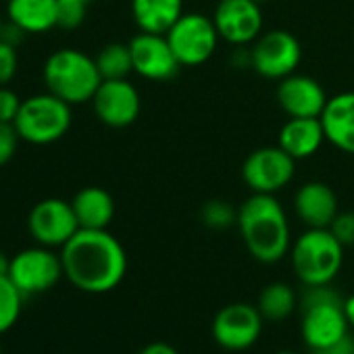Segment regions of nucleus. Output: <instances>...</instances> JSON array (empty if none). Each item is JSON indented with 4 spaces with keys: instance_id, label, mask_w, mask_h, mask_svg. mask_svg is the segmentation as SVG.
Returning <instances> with one entry per match:
<instances>
[{
    "instance_id": "1",
    "label": "nucleus",
    "mask_w": 354,
    "mask_h": 354,
    "mask_svg": "<svg viewBox=\"0 0 354 354\" xmlns=\"http://www.w3.org/2000/svg\"><path fill=\"white\" fill-rule=\"evenodd\" d=\"M61 261L69 283L88 294L115 290L127 273L125 248L109 230H80L61 248Z\"/></svg>"
},
{
    "instance_id": "2",
    "label": "nucleus",
    "mask_w": 354,
    "mask_h": 354,
    "mask_svg": "<svg viewBox=\"0 0 354 354\" xmlns=\"http://www.w3.org/2000/svg\"><path fill=\"white\" fill-rule=\"evenodd\" d=\"M238 230L250 257L275 265L292 248L288 215L275 194H252L238 207Z\"/></svg>"
},
{
    "instance_id": "3",
    "label": "nucleus",
    "mask_w": 354,
    "mask_h": 354,
    "mask_svg": "<svg viewBox=\"0 0 354 354\" xmlns=\"http://www.w3.org/2000/svg\"><path fill=\"white\" fill-rule=\"evenodd\" d=\"M300 308V333L310 352L323 350L348 333L350 325L344 315V298L335 288H331V283L304 286Z\"/></svg>"
},
{
    "instance_id": "4",
    "label": "nucleus",
    "mask_w": 354,
    "mask_h": 354,
    "mask_svg": "<svg viewBox=\"0 0 354 354\" xmlns=\"http://www.w3.org/2000/svg\"><path fill=\"white\" fill-rule=\"evenodd\" d=\"M42 77L46 90L71 106L92 102L98 86L102 84L96 61L77 48L55 50L44 63Z\"/></svg>"
},
{
    "instance_id": "5",
    "label": "nucleus",
    "mask_w": 354,
    "mask_h": 354,
    "mask_svg": "<svg viewBox=\"0 0 354 354\" xmlns=\"http://www.w3.org/2000/svg\"><path fill=\"white\" fill-rule=\"evenodd\" d=\"M290 261L294 275L302 281V286L331 283L342 271L344 246L327 227H306V232L292 242Z\"/></svg>"
},
{
    "instance_id": "6",
    "label": "nucleus",
    "mask_w": 354,
    "mask_h": 354,
    "mask_svg": "<svg viewBox=\"0 0 354 354\" xmlns=\"http://www.w3.org/2000/svg\"><path fill=\"white\" fill-rule=\"evenodd\" d=\"M71 121V104L46 90L21 100V109L13 125L24 142L34 146H48L59 142L69 131Z\"/></svg>"
},
{
    "instance_id": "7",
    "label": "nucleus",
    "mask_w": 354,
    "mask_h": 354,
    "mask_svg": "<svg viewBox=\"0 0 354 354\" xmlns=\"http://www.w3.org/2000/svg\"><path fill=\"white\" fill-rule=\"evenodd\" d=\"M7 275L26 296V300L53 290L61 281V277H65L61 254H57L55 248H46L40 244L19 250L9 261Z\"/></svg>"
},
{
    "instance_id": "8",
    "label": "nucleus",
    "mask_w": 354,
    "mask_h": 354,
    "mask_svg": "<svg viewBox=\"0 0 354 354\" xmlns=\"http://www.w3.org/2000/svg\"><path fill=\"white\" fill-rule=\"evenodd\" d=\"M165 36L182 67H198L207 63L221 40L213 17L203 13H184Z\"/></svg>"
},
{
    "instance_id": "9",
    "label": "nucleus",
    "mask_w": 354,
    "mask_h": 354,
    "mask_svg": "<svg viewBox=\"0 0 354 354\" xmlns=\"http://www.w3.org/2000/svg\"><path fill=\"white\" fill-rule=\"evenodd\" d=\"M252 69L265 80H283L296 73L302 61V46L298 38L286 30L263 32L250 44Z\"/></svg>"
},
{
    "instance_id": "10",
    "label": "nucleus",
    "mask_w": 354,
    "mask_h": 354,
    "mask_svg": "<svg viewBox=\"0 0 354 354\" xmlns=\"http://www.w3.org/2000/svg\"><path fill=\"white\" fill-rule=\"evenodd\" d=\"M296 173V158L281 146H263L250 152L242 165V180L252 194H277Z\"/></svg>"
},
{
    "instance_id": "11",
    "label": "nucleus",
    "mask_w": 354,
    "mask_h": 354,
    "mask_svg": "<svg viewBox=\"0 0 354 354\" xmlns=\"http://www.w3.org/2000/svg\"><path fill=\"white\" fill-rule=\"evenodd\" d=\"M265 317L259 306L248 302H232L217 310L211 323L213 339L230 352H242L252 348L263 333Z\"/></svg>"
},
{
    "instance_id": "12",
    "label": "nucleus",
    "mask_w": 354,
    "mask_h": 354,
    "mask_svg": "<svg viewBox=\"0 0 354 354\" xmlns=\"http://www.w3.org/2000/svg\"><path fill=\"white\" fill-rule=\"evenodd\" d=\"M28 230L36 244L63 248L80 232V223L71 203L63 198H44L30 211Z\"/></svg>"
},
{
    "instance_id": "13",
    "label": "nucleus",
    "mask_w": 354,
    "mask_h": 354,
    "mask_svg": "<svg viewBox=\"0 0 354 354\" xmlns=\"http://www.w3.org/2000/svg\"><path fill=\"white\" fill-rule=\"evenodd\" d=\"M213 21L219 38L232 46H250L263 34V11L254 0H219Z\"/></svg>"
},
{
    "instance_id": "14",
    "label": "nucleus",
    "mask_w": 354,
    "mask_h": 354,
    "mask_svg": "<svg viewBox=\"0 0 354 354\" xmlns=\"http://www.w3.org/2000/svg\"><path fill=\"white\" fill-rule=\"evenodd\" d=\"M92 109L100 123L115 129L127 127L140 117V92L129 80H102L92 98Z\"/></svg>"
},
{
    "instance_id": "15",
    "label": "nucleus",
    "mask_w": 354,
    "mask_h": 354,
    "mask_svg": "<svg viewBox=\"0 0 354 354\" xmlns=\"http://www.w3.org/2000/svg\"><path fill=\"white\" fill-rule=\"evenodd\" d=\"M133 71L150 82H167L180 71V61H177L167 36L162 34H146L140 32L129 40Z\"/></svg>"
},
{
    "instance_id": "16",
    "label": "nucleus",
    "mask_w": 354,
    "mask_h": 354,
    "mask_svg": "<svg viewBox=\"0 0 354 354\" xmlns=\"http://www.w3.org/2000/svg\"><path fill=\"white\" fill-rule=\"evenodd\" d=\"M277 104L288 117H321L327 94L323 86L308 75L292 73L279 80L277 86Z\"/></svg>"
},
{
    "instance_id": "17",
    "label": "nucleus",
    "mask_w": 354,
    "mask_h": 354,
    "mask_svg": "<svg viewBox=\"0 0 354 354\" xmlns=\"http://www.w3.org/2000/svg\"><path fill=\"white\" fill-rule=\"evenodd\" d=\"M294 213L306 227L325 230L339 213L337 196L327 184L308 182L294 194Z\"/></svg>"
},
{
    "instance_id": "18",
    "label": "nucleus",
    "mask_w": 354,
    "mask_h": 354,
    "mask_svg": "<svg viewBox=\"0 0 354 354\" xmlns=\"http://www.w3.org/2000/svg\"><path fill=\"white\" fill-rule=\"evenodd\" d=\"M319 119L325 142L346 154H354V92H339L327 98Z\"/></svg>"
},
{
    "instance_id": "19",
    "label": "nucleus",
    "mask_w": 354,
    "mask_h": 354,
    "mask_svg": "<svg viewBox=\"0 0 354 354\" xmlns=\"http://www.w3.org/2000/svg\"><path fill=\"white\" fill-rule=\"evenodd\" d=\"M323 142L325 131L319 117H290L277 136V146H281L296 160L317 154Z\"/></svg>"
},
{
    "instance_id": "20",
    "label": "nucleus",
    "mask_w": 354,
    "mask_h": 354,
    "mask_svg": "<svg viewBox=\"0 0 354 354\" xmlns=\"http://www.w3.org/2000/svg\"><path fill=\"white\" fill-rule=\"evenodd\" d=\"M61 0H9L7 19L26 34H44L59 28Z\"/></svg>"
},
{
    "instance_id": "21",
    "label": "nucleus",
    "mask_w": 354,
    "mask_h": 354,
    "mask_svg": "<svg viewBox=\"0 0 354 354\" xmlns=\"http://www.w3.org/2000/svg\"><path fill=\"white\" fill-rule=\"evenodd\" d=\"M71 207L75 211L80 230H106L115 217L113 196L98 186L82 188L73 196Z\"/></svg>"
},
{
    "instance_id": "22",
    "label": "nucleus",
    "mask_w": 354,
    "mask_h": 354,
    "mask_svg": "<svg viewBox=\"0 0 354 354\" xmlns=\"http://www.w3.org/2000/svg\"><path fill=\"white\" fill-rule=\"evenodd\" d=\"M184 15V0H131V17L140 32L167 34Z\"/></svg>"
},
{
    "instance_id": "23",
    "label": "nucleus",
    "mask_w": 354,
    "mask_h": 354,
    "mask_svg": "<svg viewBox=\"0 0 354 354\" xmlns=\"http://www.w3.org/2000/svg\"><path fill=\"white\" fill-rule=\"evenodd\" d=\"M298 304H300V300H298V294L294 292V288L283 281H275L261 290L257 306L265 319L283 321L296 310Z\"/></svg>"
},
{
    "instance_id": "24",
    "label": "nucleus",
    "mask_w": 354,
    "mask_h": 354,
    "mask_svg": "<svg viewBox=\"0 0 354 354\" xmlns=\"http://www.w3.org/2000/svg\"><path fill=\"white\" fill-rule=\"evenodd\" d=\"M94 61L102 80H127V75L133 71L129 44L111 42L98 50Z\"/></svg>"
},
{
    "instance_id": "25",
    "label": "nucleus",
    "mask_w": 354,
    "mask_h": 354,
    "mask_svg": "<svg viewBox=\"0 0 354 354\" xmlns=\"http://www.w3.org/2000/svg\"><path fill=\"white\" fill-rule=\"evenodd\" d=\"M26 296L17 290L7 273H0V335L7 333L19 321Z\"/></svg>"
},
{
    "instance_id": "26",
    "label": "nucleus",
    "mask_w": 354,
    "mask_h": 354,
    "mask_svg": "<svg viewBox=\"0 0 354 354\" xmlns=\"http://www.w3.org/2000/svg\"><path fill=\"white\" fill-rule=\"evenodd\" d=\"M201 221L215 232H225L238 225V209L227 201H209L201 209Z\"/></svg>"
},
{
    "instance_id": "27",
    "label": "nucleus",
    "mask_w": 354,
    "mask_h": 354,
    "mask_svg": "<svg viewBox=\"0 0 354 354\" xmlns=\"http://www.w3.org/2000/svg\"><path fill=\"white\" fill-rule=\"evenodd\" d=\"M88 5L84 3H71V0H61L59 3V28L63 30H75L86 19Z\"/></svg>"
},
{
    "instance_id": "28",
    "label": "nucleus",
    "mask_w": 354,
    "mask_h": 354,
    "mask_svg": "<svg viewBox=\"0 0 354 354\" xmlns=\"http://www.w3.org/2000/svg\"><path fill=\"white\" fill-rule=\"evenodd\" d=\"M335 240L348 248V246H354V213L352 211H346V213H337L335 219L331 221V225L327 227Z\"/></svg>"
},
{
    "instance_id": "29",
    "label": "nucleus",
    "mask_w": 354,
    "mask_h": 354,
    "mask_svg": "<svg viewBox=\"0 0 354 354\" xmlns=\"http://www.w3.org/2000/svg\"><path fill=\"white\" fill-rule=\"evenodd\" d=\"M19 69L17 48L0 40V86H7L13 82Z\"/></svg>"
},
{
    "instance_id": "30",
    "label": "nucleus",
    "mask_w": 354,
    "mask_h": 354,
    "mask_svg": "<svg viewBox=\"0 0 354 354\" xmlns=\"http://www.w3.org/2000/svg\"><path fill=\"white\" fill-rule=\"evenodd\" d=\"M19 140L13 123H0V167H5L15 156Z\"/></svg>"
},
{
    "instance_id": "31",
    "label": "nucleus",
    "mask_w": 354,
    "mask_h": 354,
    "mask_svg": "<svg viewBox=\"0 0 354 354\" xmlns=\"http://www.w3.org/2000/svg\"><path fill=\"white\" fill-rule=\"evenodd\" d=\"M21 109V98L7 86H0V123H13Z\"/></svg>"
},
{
    "instance_id": "32",
    "label": "nucleus",
    "mask_w": 354,
    "mask_h": 354,
    "mask_svg": "<svg viewBox=\"0 0 354 354\" xmlns=\"http://www.w3.org/2000/svg\"><path fill=\"white\" fill-rule=\"evenodd\" d=\"M313 354H354V335L346 333L339 342H335L323 350H317Z\"/></svg>"
},
{
    "instance_id": "33",
    "label": "nucleus",
    "mask_w": 354,
    "mask_h": 354,
    "mask_svg": "<svg viewBox=\"0 0 354 354\" xmlns=\"http://www.w3.org/2000/svg\"><path fill=\"white\" fill-rule=\"evenodd\" d=\"M26 36H30V34H26L19 26H15V24L7 21V24H5V30H3V38H0V40L17 48V46L26 40Z\"/></svg>"
},
{
    "instance_id": "34",
    "label": "nucleus",
    "mask_w": 354,
    "mask_h": 354,
    "mask_svg": "<svg viewBox=\"0 0 354 354\" xmlns=\"http://www.w3.org/2000/svg\"><path fill=\"white\" fill-rule=\"evenodd\" d=\"M138 354H180V352L167 342H152V344L144 346Z\"/></svg>"
},
{
    "instance_id": "35",
    "label": "nucleus",
    "mask_w": 354,
    "mask_h": 354,
    "mask_svg": "<svg viewBox=\"0 0 354 354\" xmlns=\"http://www.w3.org/2000/svg\"><path fill=\"white\" fill-rule=\"evenodd\" d=\"M344 315L348 319V325L354 329V294L348 296V298H344Z\"/></svg>"
},
{
    "instance_id": "36",
    "label": "nucleus",
    "mask_w": 354,
    "mask_h": 354,
    "mask_svg": "<svg viewBox=\"0 0 354 354\" xmlns=\"http://www.w3.org/2000/svg\"><path fill=\"white\" fill-rule=\"evenodd\" d=\"M7 267H9V259L0 252V273H7Z\"/></svg>"
},
{
    "instance_id": "37",
    "label": "nucleus",
    "mask_w": 354,
    "mask_h": 354,
    "mask_svg": "<svg viewBox=\"0 0 354 354\" xmlns=\"http://www.w3.org/2000/svg\"><path fill=\"white\" fill-rule=\"evenodd\" d=\"M5 19H3V15H0V38H3V30H5Z\"/></svg>"
},
{
    "instance_id": "38",
    "label": "nucleus",
    "mask_w": 354,
    "mask_h": 354,
    "mask_svg": "<svg viewBox=\"0 0 354 354\" xmlns=\"http://www.w3.org/2000/svg\"><path fill=\"white\" fill-rule=\"evenodd\" d=\"M275 354H296V352H292V350H279V352H275Z\"/></svg>"
},
{
    "instance_id": "39",
    "label": "nucleus",
    "mask_w": 354,
    "mask_h": 354,
    "mask_svg": "<svg viewBox=\"0 0 354 354\" xmlns=\"http://www.w3.org/2000/svg\"><path fill=\"white\" fill-rule=\"evenodd\" d=\"M71 3H84V5H88V3H92V0H71Z\"/></svg>"
},
{
    "instance_id": "40",
    "label": "nucleus",
    "mask_w": 354,
    "mask_h": 354,
    "mask_svg": "<svg viewBox=\"0 0 354 354\" xmlns=\"http://www.w3.org/2000/svg\"><path fill=\"white\" fill-rule=\"evenodd\" d=\"M254 3H259V5H265V3H269V0H254Z\"/></svg>"
},
{
    "instance_id": "41",
    "label": "nucleus",
    "mask_w": 354,
    "mask_h": 354,
    "mask_svg": "<svg viewBox=\"0 0 354 354\" xmlns=\"http://www.w3.org/2000/svg\"><path fill=\"white\" fill-rule=\"evenodd\" d=\"M0 354H3V346H0Z\"/></svg>"
}]
</instances>
